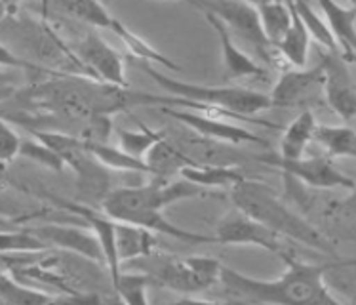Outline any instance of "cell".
I'll return each mask as SVG.
<instances>
[{
	"label": "cell",
	"mask_w": 356,
	"mask_h": 305,
	"mask_svg": "<svg viewBox=\"0 0 356 305\" xmlns=\"http://www.w3.org/2000/svg\"><path fill=\"white\" fill-rule=\"evenodd\" d=\"M286 271L277 279H255L236 269L223 265L219 283L234 299L259 302V304H316L337 305L326 275L343 267H356V260H334L330 263H309L290 254L284 258Z\"/></svg>",
	"instance_id": "6da1fadb"
},
{
	"label": "cell",
	"mask_w": 356,
	"mask_h": 305,
	"mask_svg": "<svg viewBox=\"0 0 356 305\" xmlns=\"http://www.w3.org/2000/svg\"><path fill=\"white\" fill-rule=\"evenodd\" d=\"M229 195L234 208H238L250 218L257 219L259 224L282 235L284 239L318 250L322 254H335L334 242L324 233H320V229H316L313 224H309L303 216L291 212L290 206H286L282 198H278L269 185L246 178L233 185Z\"/></svg>",
	"instance_id": "7a4b0ae2"
},
{
	"label": "cell",
	"mask_w": 356,
	"mask_h": 305,
	"mask_svg": "<svg viewBox=\"0 0 356 305\" xmlns=\"http://www.w3.org/2000/svg\"><path fill=\"white\" fill-rule=\"evenodd\" d=\"M145 71L151 79L159 84L166 94L181 97L187 102L195 103L200 111H223L225 115L233 118H250L255 113H261L273 107L270 95L265 92H255L250 88L238 86H210V84H197L187 80L174 79L160 73L151 63H143Z\"/></svg>",
	"instance_id": "3957f363"
},
{
	"label": "cell",
	"mask_w": 356,
	"mask_h": 305,
	"mask_svg": "<svg viewBox=\"0 0 356 305\" xmlns=\"http://www.w3.org/2000/svg\"><path fill=\"white\" fill-rule=\"evenodd\" d=\"M211 191L193 183L189 180H170V178H154L153 182L141 183V185H126V187H117L107 195L103 201L102 208L111 218L118 221L139 214V212L149 210H164L172 204L179 201H189L197 196L210 195Z\"/></svg>",
	"instance_id": "277c9868"
},
{
	"label": "cell",
	"mask_w": 356,
	"mask_h": 305,
	"mask_svg": "<svg viewBox=\"0 0 356 305\" xmlns=\"http://www.w3.org/2000/svg\"><path fill=\"white\" fill-rule=\"evenodd\" d=\"M200 12H210L218 15L225 23L231 33L240 37L244 42L254 46L259 58L267 63H273V50L275 46L269 42L265 35L259 17V10L248 0H185Z\"/></svg>",
	"instance_id": "5b68a950"
},
{
	"label": "cell",
	"mask_w": 356,
	"mask_h": 305,
	"mask_svg": "<svg viewBox=\"0 0 356 305\" xmlns=\"http://www.w3.org/2000/svg\"><path fill=\"white\" fill-rule=\"evenodd\" d=\"M223 263L208 256H189L183 260H164L154 263L149 275L154 283L179 294H198L219 283Z\"/></svg>",
	"instance_id": "8992f818"
},
{
	"label": "cell",
	"mask_w": 356,
	"mask_h": 305,
	"mask_svg": "<svg viewBox=\"0 0 356 305\" xmlns=\"http://www.w3.org/2000/svg\"><path fill=\"white\" fill-rule=\"evenodd\" d=\"M216 239L218 244H231V247H259L278 258H288L296 254L293 247H288L282 235H278L267 226L259 224L257 219L250 218L238 208L229 212L219 219L216 226Z\"/></svg>",
	"instance_id": "52a82bcc"
},
{
	"label": "cell",
	"mask_w": 356,
	"mask_h": 305,
	"mask_svg": "<svg viewBox=\"0 0 356 305\" xmlns=\"http://www.w3.org/2000/svg\"><path fill=\"white\" fill-rule=\"evenodd\" d=\"M257 160L278 168L286 180H298L314 189H347L353 191L356 182L337 168L332 157H301L298 160L278 159L277 155L257 157Z\"/></svg>",
	"instance_id": "ba28073f"
},
{
	"label": "cell",
	"mask_w": 356,
	"mask_h": 305,
	"mask_svg": "<svg viewBox=\"0 0 356 305\" xmlns=\"http://www.w3.org/2000/svg\"><path fill=\"white\" fill-rule=\"evenodd\" d=\"M162 113L170 118H174L177 123H181L183 126H187L191 130L202 136V138L210 139V141H219V143H229V146H261L269 147L267 139L255 136L254 132L246 130L244 126H238L234 123H227L225 118H221L218 115V111H204L200 113H189V111L183 109H172V107H159Z\"/></svg>",
	"instance_id": "9c48e42d"
},
{
	"label": "cell",
	"mask_w": 356,
	"mask_h": 305,
	"mask_svg": "<svg viewBox=\"0 0 356 305\" xmlns=\"http://www.w3.org/2000/svg\"><path fill=\"white\" fill-rule=\"evenodd\" d=\"M50 198L58 204L61 210L79 216L95 233V237L102 242L103 254H105V269L109 273L111 284L115 286L118 283L120 275H122V269H120L122 263H120V258H118L117 248V219L111 218L109 214L103 210V208L102 210L94 208L92 204L79 203V201H59L58 196H50Z\"/></svg>",
	"instance_id": "30bf717a"
},
{
	"label": "cell",
	"mask_w": 356,
	"mask_h": 305,
	"mask_svg": "<svg viewBox=\"0 0 356 305\" xmlns=\"http://www.w3.org/2000/svg\"><path fill=\"white\" fill-rule=\"evenodd\" d=\"M94 29V27H92ZM88 31L76 44V54L86 73L95 80L128 86V80L124 77V59L113 46L105 42L99 31Z\"/></svg>",
	"instance_id": "8fae6325"
},
{
	"label": "cell",
	"mask_w": 356,
	"mask_h": 305,
	"mask_svg": "<svg viewBox=\"0 0 356 305\" xmlns=\"http://www.w3.org/2000/svg\"><path fill=\"white\" fill-rule=\"evenodd\" d=\"M322 65H324V95L330 109L345 123L356 118V86L350 79L347 58L339 52H327L322 54Z\"/></svg>",
	"instance_id": "7c38bea8"
},
{
	"label": "cell",
	"mask_w": 356,
	"mask_h": 305,
	"mask_svg": "<svg viewBox=\"0 0 356 305\" xmlns=\"http://www.w3.org/2000/svg\"><path fill=\"white\" fill-rule=\"evenodd\" d=\"M29 229L50 248H59L65 252H73L90 262L105 265V254L99 239L94 231H86L80 227L61 226V224H44V226H29Z\"/></svg>",
	"instance_id": "4fadbf2b"
},
{
	"label": "cell",
	"mask_w": 356,
	"mask_h": 305,
	"mask_svg": "<svg viewBox=\"0 0 356 305\" xmlns=\"http://www.w3.org/2000/svg\"><path fill=\"white\" fill-rule=\"evenodd\" d=\"M324 82V65L320 61L316 67L305 69V67H293L280 75L277 84L270 92V103L273 107H293L305 100L311 94L314 86Z\"/></svg>",
	"instance_id": "5bb4252c"
},
{
	"label": "cell",
	"mask_w": 356,
	"mask_h": 305,
	"mask_svg": "<svg viewBox=\"0 0 356 305\" xmlns=\"http://www.w3.org/2000/svg\"><path fill=\"white\" fill-rule=\"evenodd\" d=\"M204 17H206V22L211 29L218 33L221 54H223V67H225V73L229 75V79H265L267 77V71L233 42L231 31L218 15L204 12Z\"/></svg>",
	"instance_id": "9a60e30c"
},
{
	"label": "cell",
	"mask_w": 356,
	"mask_h": 305,
	"mask_svg": "<svg viewBox=\"0 0 356 305\" xmlns=\"http://www.w3.org/2000/svg\"><path fill=\"white\" fill-rule=\"evenodd\" d=\"M318 4L339 50L345 52V58L356 61V8L341 6L335 0H318Z\"/></svg>",
	"instance_id": "2e32d148"
},
{
	"label": "cell",
	"mask_w": 356,
	"mask_h": 305,
	"mask_svg": "<svg viewBox=\"0 0 356 305\" xmlns=\"http://www.w3.org/2000/svg\"><path fill=\"white\" fill-rule=\"evenodd\" d=\"M316 118L311 109L301 111L286 128H284L280 147H278V159L298 160L305 157L307 147L314 141V130H316Z\"/></svg>",
	"instance_id": "e0dca14e"
},
{
	"label": "cell",
	"mask_w": 356,
	"mask_h": 305,
	"mask_svg": "<svg viewBox=\"0 0 356 305\" xmlns=\"http://www.w3.org/2000/svg\"><path fill=\"white\" fill-rule=\"evenodd\" d=\"M156 244L159 240L154 237V231L147 227L134 226L128 221H118L117 248L120 263L138 260V258H151Z\"/></svg>",
	"instance_id": "ac0fdd59"
},
{
	"label": "cell",
	"mask_w": 356,
	"mask_h": 305,
	"mask_svg": "<svg viewBox=\"0 0 356 305\" xmlns=\"http://www.w3.org/2000/svg\"><path fill=\"white\" fill-rule=\"evenodd\" d=\"M290 6L291 23L290 29L286 31V35L277 46V50L282 54V58L288 61V65L291 67H305L307 58H309V48H311V35L307 31L305 23L299 15L298 8L293 0H288Z\"/></svg>",
	"instance_id": "d6986e66"
},
{
	"label": "cell",
	"mask_w": 356,
	"mask_h": 305,
	"mask_svg": "<svg viewBox=\"0 0 356 305\" xmlns=\"http://www.w3.org/2000/svg\"><path fill=\"white\" fill-rule=\"evenodd\" d=\"M145 162L151 168L153 178H172V175L179 174L185 166L198 164L197 159H193L189 152L181 151L168 138L160 139L159 143L149 151Z\"/></svg>",
	"instance_id": "ffe728a7"
},
{
	"label": "cell",
	"mask_w": 356,
	"mask_h": 305,
	"mask_svg": "<svg viewBox=\"0 0 356 305\" xmlns=\"http://www.w3.org/2000/svg\"><path fill=\"white\" fill-rule=\"evenodd\" d=\"M50 4L61 14L74 17L94 29L111 31L117 19L102 0H50Z\"/></svg>",
	"instance_id": "44dd1931"
},
{
	"label": "cell",
	"mask_w": 356,
	"mask_h": 305,
	"mask_svg": "<svg viewBox=\"0 0 356 305\" xmlns=\"http://www.w3.org/2000/svg\"><path fill=\"white\" fill-rule=\"evenodd\" d=\"M63 296H54L42 288H33L23 284V281L15 279L10 271L2 269L0 276V305H40L51 304V302H61Z\"/></svg>",
	"instance_id": "7402d4cb"
},
{
	"label": "cell",
	"mask_w": 356,
	"mask_h": 305,
	"mask_svg": "<svg viewBox=\"0 0 356 305\" xmlns=\"http://www.w3.org/2000/svg\"><path fill=\"white\" fill-rule=\"evenodd\" d=\"M314 141L332 159L356 160V130L347 124H341V126L318 124L314 130Z\"/></svg>",
	"instance_id": "603a6c76"
},
{
	"label": "cell",
	"mask_w": 356,
	"mask_h": 305,
	"mask_svg": "<svg viewBox=\"0 0 356 305\" xmlns=\"http://www.w3.org/2000/svg\"><path fill=\"white\" fill-rule=\"evenodd\" d=\"M181 178L193 183H198L206 189H218V187H233L242 180H246L244 172L236 166H223V164H193L185 166L179 172Z\"/></svg>",
	"instance_id": "cb8c5ba5"
},
{
	"label": "cell",
	"mask_w": 356,
	"mask_h": 305,
	"mask_svg": "<svg viewBox=\"0 0 356 305\" xmlns=\"http://www.w3.org/2000/svg\"><path fill=\"white\" fill-rule=\"evenodd\" d=\"M111 31L122 40V44L128 48V52H130L134 58L141 59V63H159V65L166 67L170 71H175V73L181 71V67L177 65V63H174L170 58H166L164 54H160L154 46H151V44L147 42L145 38L139 37L138 33H134L131 29H128L122 22L115 19Z\"/></svg>",
	"instance_id": "d4e9b609"
},
{
	"label": "cell",
	"mask_w": 356,
	"mask_h": 305,
	"mask_svg": "<svg viewBox=\"0 0 356 305\" xmlns=\"http://www.w3.org/2000/svg\"><path fill=\"white\" fill-rule=\"evenodd\" d=\"M257 10H259L265 35L269 38V42L277 48L286 35V31L290 29L291 14L288 0H269L261 6H257Z\"/></svg>",
	"instance_id": "484cf974"
},
{
	"label": "cell",
	"mask_w": 356,
	"mask_h": 305,
	"mask_svg": "<svg viewBox=\"0 0 356 305\" xmlns=\"http://www.w3.org/2000/svg\"><path fill=\"white\" fill-rule=\"evenodd\" d=\"M90 151L94 157L109 170H122V172H138V174H151V168L143 159L131 157L120 147H111L109 143H90Z\"/></svg>",
	"instance_id": "4316f807"
},
{
	"label": "cell",
	"mask_w": 356,
	"mask_h": 305,
	"mask_svg": "<svg viewBox=\"0 0 356 305\" xmlns=\"http://www.w3.org/2000/svg\"><path fill=\"white\" fill-rule=\"evenodd\" d=\"M118 147L126 151L131 157L143 159L149 155L160 139L166 138V132L162 130H151L145 124H139V130H126V128H118Z\"/></svg>",
	"instance_id": "83f0119b"
},
{
	"label": "cell",
	"mask_w": 356,
	"mask_h": 305,
	"mask_svg": "<svg viewBox=\"0 0 356 305\" xmlns=\"http://www.w3.org/2000/svg\"><path fill=\"white\" fill-rule=\"evenodd\" d=\"M296 2V8H298L299 15H301V19L305 23L307 31H309V35L313 40L324 48L327 52H339V44L335 40L334 33L330 29V25L327 22H324L318 14H316V10H314L307 0H293Z\"/></svg>",
	"instance_id": "f1b7e54d"
},
{
	"label": "cell",
	"mask_w": 356,
	"mask_h": 305,
	"mask_svg": "<svg viewBox=\"0 0 356 305\" xmlns=\"http://www.w3.org/2000/svg\"><path fill=\"white\" fill-rule=\"evenodd\" d=\"M154 283V279L149 273H122L118 283L113 286L120 302L128 305H145L149 304V286Z\"/></svg>",
	"instance_id": "f546056e"
},
{
	"label": "cell",
	"mask_w": 356,
	"mask_h": 305,
	"mask_svg": "<svg viewBox=\"0 0 356 305\" xmlns=\"http://www.w3.org/2000/svg\"><path fill=\"white\" fill-rule=\"evenodd\" d=\"M0 248H2V252H46V250H50V247L31 231L29 227L14 229V231L4 227Z\"/></svg>",
	"instance_id": "4dcf8cb0"
},
{
	"label": "cell",
	"mask_w": 356,
	"mask_h": 305,
	"mask_svg": "<svg viewBox=\"0 0 356 305\" xmlns=\"http://www.w3.org/2000/svg\"><path fill=\"white\" fill-rule=\"evenodd\" d=\"M22 157L37 162L40 166L54 170V172H63V168H67L65 160L59 157V152H56L50 146H46L42 139H23L22 146Z\"/></svg>",
	"instance_id": "1f68e13d"
},
{
	"label": "cell",
	"mask_w": 356,
	"mask_h": 305,
	"mask_svg": "<svg viewBox=\"0 0 356 305\" xmlns=\"http://www.w3.org/2000/svg\"><path fill=\"white\" fill-rule=\"evenodd\" d=\"M22 146L23 138L15 132L10 120L4 118V123H2V143H0V160H2L4 166H8L17 155H22Z\"/></svg>",
	"instance_id": "d6a6232c"
},
{
	"label": "cell",
	"mask_w": 356,
	"mask_h": 305,
	"mask_svg": "<svg viewBox=\"0 0 356 305\" xmlns=\"http://www.w3.org/2000/svg\"><path fill=\"white\" fill-rule=\"evenodd\" d=\"M343 206H345V208H350V210H356V187L350 191V196L343 203Z\"/></svg>",
	"instance_id": "836d02e7"
},
{
	"label": "cell",
	"mask_w": 356,
	"mask_h": 305,
	"mask_svg": "<svg viewBox=\"0 0 356 305\" xmlns=\"http://www.w3.org/2000/svg\"><path fill=\"white\" fill-rule=\"evenodd\" d=\"M248 2H252L254 6H261V4H265V2H269V0H248Z\"/></svg>",
	"instance_id": "e575fe53"
},
{
	"label": "cell",
	"mask_w": 356,
	"mask_h": 305,
	"mask_svg": "<svg viewBox=\"0 0 356 305\" xmlns=\"http://www.w3.org/2000/svg\"><path fill=\"white\" fill-rule=\"evenodd\" d=\"M4 2H6V6H8V8H10V6L15 8V4H17L19 0H4Z\"/></svg>",
	"instance_id": "d590c367"
},
{
	"label": "cell",
	"mask_w": 356,
	"mask_h": 305,
	"mask_svg": "<svg viewBox=\"0 0 356 305\" xmlns=\"http://www.w3.org/2000/svg\"><path fill=\"white\" fill-rule=\"evenodd\" d=\"M349 4H350V6H353V8H356V0H349Z\"/></svg>",
	"instance_id": "8d00e7d4"
}]
</instances>
